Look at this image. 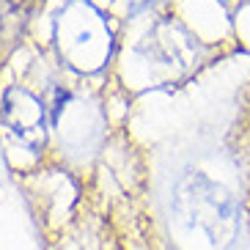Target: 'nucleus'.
Returning a JSON list of instances; mask_svg holds the SVG:
<instances>
[{
    "instance_id": "f257e3e1",
    "label": "nucleus",
    "mask_w": 250,
    "mask_h": 250,
    "mask_svg": "<svg viewBox=\"0 0 250 250\" xmlns=\"http://www.w3.org/2000/svg\"><path fill=\"white\" fill-rule=\"evenodd\" d=\"M173 214L187 236L209 250H239L248 236L242 201L206 173H187L173 190Z\"/></svg>"
},
{
    "instance_id": "f03ea898",
    "label": "nucleus",
    "mask_w": 250,
    "mask_h": 250,
    "mask_svg": "<svg viewBox=\"0 0 250 250\" xmlns=\"http://www.w3.org/2000/svg\"><path fill=\"white\" fill-rule=\"evenodd\" d=\"M55 47L66 66L96 72L113 52V33L88 0H69L55 20Z\"/></svg>"
},
{
    "instance_id": "7ed1b4c3",
    "label": "nucleus",
    "mask_w": 250,
    "mask_h": 250,
    "mask_svg": "<svg viewBox=\"0 0 250 250\" xmlns=\"http://www.w3.org/2000/svg\"><path fill=\"white\" fill-rule=\"evenodd\" d=\"M0 121L8 129V135L20 140L30 151H42L47 140V118H44V102L33 96L30 91L8 88L0 102Z\"/></svg>"
},
{
    "instance_id": "20e7f679",
    "label": "nucleus",
    "mask_w": 250,
    "mask_h": 250,
    "mask_svg": "<svg viewBox=\"0 0 250 250\" xmlns=\"http://www.w3.org/2000/svg\"><path fill=\"white\" fill-rule=\"evenodd\" d=\"M129 3H132V11H143V8L154 6L157 0H129Z\"/></svg>"
}]
</instances>
